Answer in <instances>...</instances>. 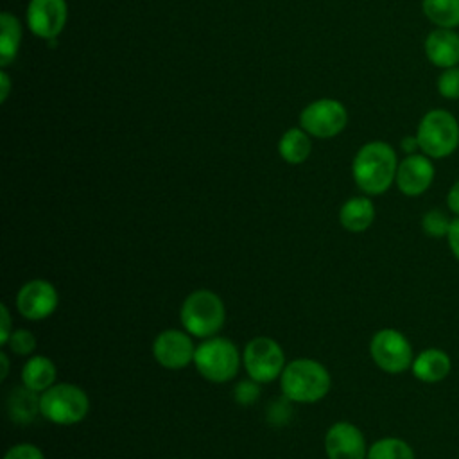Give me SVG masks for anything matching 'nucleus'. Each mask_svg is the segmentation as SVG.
Masks as SVG:
<instances>
[{
    "label": "nucleus",
    "instance_id": "obj_28",
    "mask_svg": "<svg viewBox=\"0 0 459 459\" xmlns=\"http://www.w3.org/2000/svg\"><path fill=\"white\" fill-rule=\"evenodd\" d=\"M4 459H45V455L38 446L29 445V443H20V445L11 446L5 452Z\"/></svg>",
    "mask_w": 459,
    "mask_h": 459
},
{
    "label": "nucleus",
    "instance_id": "obj_31",
    "mask_svg": "<svg viewBox=\"0 0 459 459\" xmlns=\"http://www.w3.org/2000/svg\"><path fill=\"white\" fill-rule=\"evenodd\" d=\"M446 206L452 213H455L459 217V179L450 186V190L446 194Z\"/></svg>",
    "mask_w": 459,
    "mask_h": 459
},
{
    "label": "nucleus",
    "instance_id": "obj_25",
    "mask_svg": "<svg viewBox=\"0 0 459 459\" xmlns=\"http://www.w3.org/2000/svg\"><path fill=\"white\" fill-rule=\"evenodd\" d=\"M437 93L443 99L457 100L459 99V66L445 68L437 77Z\"/></svg>",
    "mask_w": 459,
    "mask_h": 459
},
{
    "label": "nucleus",
    "instance_id": "obj_17",
    "mask_svg": "<svg viewBox=\"0 0 459 459\" xmlns=\"http://www.w3.org/2000/svg\"><path fill=\"white\" fill-rule=\"evenodd\" d=\"M375 221V206L369 197H351L339 210V222L351 233L368 230Z\"/></svg>",
    "mask_w": 459,
    "mask_h": 459
},
{
    "label": "nucleus",
    "instance_id": "obj_6",
    "mask_svg": "<svg viewBox=\"0 0 459 459\" xmlns=\"http://www.w3.org/2000/svg\"><path fill=\"white\" fill-rule=\"evenodd\" d=\"M90 409L86 393L74 384H54L39 396L43 418L57 425L79 423Z\"/></svg>",
    "mask_w": 459,
    "mask_h": 459
},
{
    "label": "nucleus",
    "instance_id": "obj_20",
    "mask_svg": "<svg viewBox=\"0 0 459 459\" xmlns=\"http://www.w3.org/2000/svg\"><path fill=\"white\" fill-rule=\"evenodd\" d=\"M22 25L18 18L7 11L0 14V66L11 65L20 50Z\"/></svg>",
    "mask_w": 459,
    "mask_h": 459
},
{
    "label": "nucleus",
    "instance_id": "obj_1",
    "mask_svg": "<svg viewBox=\"0 0 459 459\" xmlns=\"http://www.w3.org/2000/svg\"><path fill=\"white\" fill-rule=\"evenodd\" d=\"M398 158L394 149L382 140L364 143L351 163L355 185L368 195H380L394 183Z\"/></svg>",
    "mask_w": 459,
    "mask_h": 459
},
{
    "label": "nucleus",
    "instance_id": "obj_11",
    "mask_svg": "<svg viewBox=\"0 0 459 459\" xmlns=\"http://www.w3.org/2000/svg\"><path fill=\"white\" fill-rule=\"evenodd\" d=\"M436 169L432 158L425 156L423 152L407 154L396 169L394 183L398 190L407 197H418L427 192L434 181Z\"/></svg>",
    "mask_w": 459,
    "mask_h": 459
},
{
    "label": "nucleus",
    "instance_id": "obj_33",
    "mask_svg": "<svg viewBox=\"0 0 459 459\" xmlns=\"http://www.w3.org/2000/svg\"><path fill=\"white\" fill-rule=\"evenodd\" d=\"M402 149L407 152V154H414L418 149H420V145H418V138H416V134L414 136H405L403 140H402Z\"/></svg>",
    "mask_w": 459,
    "mask_h": 459
},
{
    "label": "nucleus",
    "instance_id": "obj_2",
    "mask_svg": "<svg viewBox=\"0 0 459 459\" xmlns=\"http://www.w3.org/2000/svg\"><path fill=\"white\" fill-rule=\"evenodd\" d=\"M330 385V373L321 362L312 359H296L280 375L281 393L290 402L314 403L326 396Z\"/></svg>",
    "mask_w": 459,
    "mask_h": 459
},
{
    "label": "nucleus",
    "instance_id": "obj_34",
    "mask_svg": "<svg viewBox=\"0 0 459 459\" xmlns=\"http://www.w3.org/2000/svg\"><path fill=\"white\" fill-rule=\"evenodd\" d=\"M0 359H2V378L7 377V371H9V359H7V353L2 351L0 353Z\"/></svg>",
    "mask_w": 459,
    "mask_h": 459
},
{
    "label": "nucleus",
    "instance_id": "obj_19",
    "mask_svg": "<svg viewBox=\"0 0 459 459\" xmlns=\"http://www.w3.org/2000/svg\"><path fill=\"white\" fill-rule=\"evenodd\" d=\"M9 418L20 425L30 423L39 411V396L29 387H16L7 396Z\"/></svg>",
    "mask_w": 459,
    "mask_h": 459
},
{
    "label": "nucleus",
    "instance_id": "obj_29",
    "mask_svg": "<svg viewBox=\"0 0 459 459\" xmlns=\"http://www.w3.org/2000/svg\"><path fill=\"white\" fill-rule=\"evenodd\" d=\"M446 242H448V247H450L452 255H454L455 260L459 262V217L452 219L448 235H446Z\"/></svg>",
    "mask_w": 459,
    "mask_h": 459
},
{
    "label": "nucleus",
    "instance_id": "obj_21",
    "mask_svg": "<svg viewBox=\"0 0 459 459\" xmlns=\"http://www.w3.org/2000/svg\"><path fill=\"white\" fill-rule=\"evenodd\" d=\"M310 151H312V142L308 138V133L303 131L301 127L287 129L278 142L280 156L290 165L303 163L310 156Z\"/></svg>",
    "mask_w": 459,
    "mask_h": 459
},
{
    "label": "nucleus",
    "instance_id": "obj_7",
    "mask_svg": "<svg viewBox=\"0 0 459 459\" xmlns=\"http://www.w3.org/2000/svg\"><path fill=\"white\" fill-rule=\"evenodd\" d=\"M369 353L373 362L385 373H403L411 369L414 355L409 339L394 330L382 328L378 330L369 342Z\"/></svg>",
    "mask_w": 459,
    "mask_h": 459
},
{
    "label": "nucleus",
    "instance_id": "obj_27",
    "mask_svg": "<svg viewBox=\"0 0 459 459\" xmlns=\"http://www.w3.org/2000/svg\"><path fill=\"white\" fill-rule=\"evenodd\" d=\"M260 394V387H258V382H255L253 378L249 380H240L235 389H233V396H235V402L240 403V405H251L256 402Z\"/></svg>",
    "mask_w": 459,
    "mask_h": 459
},
{
    "label": "nucleus",
    "instance_id": "obj_13",
    "mask_svg": "<svg viewBox=\"0 0 459 459\" xmlns=\"http://www.w3.org/2000/svg\"><path fill=\"white\" fill-rule=\"evenodd\" d=\"M325 452L328 459H366L364 434L350 421H337L326 430Z\"/></svg>",
    "mask_w": 459,
    "mask_h": 459
},
{
    "label": "nucleus",
    "instance_id": "obj_9",
    "mask_svg": "<svg viewBox=\"0 0 459 459\" xmlns=\"http://www.w3.org/2000/svg\"><path fill=\"white\" fill-rule=\"evenodd\" d=\"M301 129L316 138H332L348 124L346 108L335 99H319L310 102L299 115Z\"/></svg>",
    "mask_w": 459,
    "mask_h": 459
},
{
    "label": "nucleus",
    "instance_id": "obj_24",
    "mask_svg": "<svg viewBox=\"0 0 459 459\" xmlns=\"http://www.w3.org/2000/svg\"><path fill=\"white\" fill-rule=\"evenodd\" d=\"M450 224H452V219L448 217L446 212L439 208H430L421 217V230L430 238H446Z\"/></svg>",
    "mask_w": 459,
    "mask_h": 459
},
{
    "label": "nucleus",
    "instance_id": "obj_12",
    "mask_svg": "<svg viewBox=\"0 0 459 459\" xmlns=\"http://www.w3.org/2000/svg\"><path fill=\"white\" fill-rule=\"evenodd\" d=\"M57 290L47 280H30L16 294L18 312L30 321H39L48 317L57 307Z\"/></svg>",
    "mask_w": 459,
    "mask_h": 459
},
{
    "label": "nucleus",
    "instance_id": "obj_3",
    "mask_svg": "<svg viewBox=\"0 0 459 459\" xmlns=\"http://www.w3.org/2000/svg\"><path fill=\"white\" fill-rule=\"evenodd\" d=\"M416 138L425 156L432 160L448 158L459 147V122L448 109L434 108L421 117Z\"/></svg>",
    "mask_w": 459,
    "mask_h": 459
},
{
    "label": "nucleus",
    "instance_id": "obj_15",
    "mask_svg": "<svg viewBox=\"0 0 459 459\" xmlns=\"http://www.w3.org/2000/svg\"><path fill=\"white\" fill-rule=\"evenodd\" d=\"M423 52L436 68H452L459 65V34L455 29L436 27L423 41Z\"/></svg>",
    "mask_w": 459,
    "mask_h": 459
},
{
    "label": "nucleus",
    "instance_id": "obj_18",
    "mask_svg": "<svg viewBox=\"0 0 459 459\" xmlns=\"http://www.w3.org/2000/svg\"><path fill=\"white\" fill-rule=\"evenodd\" d=\"M56 364L43 355L30 357L22 369V382L34 393H43L56 382Z\"/></svg>",
    "mask_w": 459,
    "mask_h": 459
},
{
    "label": "nucleus",
    "instance_id": "obj_23",
    "mask_svg": "<svg viewBox=\"0 0 459 459\" xmlns=\"http://www.w3.org/2000/svg\"><path fill=\"white\" fill-rule=\"evenodd\" d=\"M366 459H414V450L400 437H382L368 448Z\"/></svg>",
    "mask_w": 459,
    "mask_h": 459
},
{
    "label": "nucleus",
    "instance_id": "obj_30",
    "mask_svg": "<svg viewBox=\"0 0 459 459\" xmlns=\"http://www.w3.org/2000/svg\"><path fill=\"white\" fill-rule=\"evenodd\" d=\"M0 314H2V323H0V344L5 346L11 333H13V328H11V316H9V308L2 303L0 305Z\"/></svg>",
    "mask_w": 459,
    "mask_h": 459
},
{
    "label": "nucleus",
    "instance_id": "obj_26",
    "mask_svg": "<svg viewBox=\"0 0 459 459\" xmlns=\"http://www.w3.org/2000/svg\"><path fill=\"white\" fill-rule=\"evenodd\" d=\"M7 346L13 353L16 355H30L36 350V337L32 335V332L20 328V330H13Z\"/></svg>",
    "mask_w": 459,
    "mask_h": 459
},
{
    "label": "nucleus",
    "instance_id": "obj_4",
    "mask_svg": "<svg viewBox=\"0 0 459 459\" xmlns=\"http://www.w3.org/2000/svg\"><path fill=\"white\" fill-rule=\"evenodd\" d=\"M181 325L190 335L208 339L215 335L226 319L222 299L206 289L194 290L181 305Z\"/></svg>",
    "mask_w": 459,
    "mask_h": 459
},
{
    "label": "nucleus",
    "instance_id": "obj_14",
    "mask_svg": "<svg viewBox=\"0 0 459 459\" xmlns=\"http://www.w3.org/2000/svg\"><path fill=\"white\" fill-rule=\"evenodd\" d=\"M194 353L192 339L179 330H165L152 342V355L165 369H183L194 360Z\"/></svg>",
    "mask_w": 459,
    "mask_h": 459
},
{
    "label": "nucleus",
    "instance_id": "obj_16",
    "mask_svg": "<svg viewBox=\"0 0 459 459\" xmlns=\"http://www.w3.org/2000/svg\"><path fill=\"white\" fill-rule=\"evenodd\" d=\"M411 371L420 382L437 384L450 375L452 359L441 348H427L414 357Z\"/></svg>",
    "mask_w": 459,
    "mask_h": 459
},
{
    "label": "nucleus",
    "instance_id": "obj_10",
    "mask_svg": "<svg viewBox=\"0 0 459 459\" xmlns=\"http://www.w3.org/2000/svg\"><path fill=\"white\" fill-rule=\"evenodd\" d=\"M66 0H30L27 5L29 29L41 39L57 38L66 25Z\"/></svg>",
    "mask_w": 459,
    "mask_h": 459
},
{
    "label": "nucleus",
    "instance_id": "obj_8",
    "mask_svg": "<svg viewBox=\"0 0 459 459\" xmlns=\"http://www.w3.org/2000/svg\"><path fill=\"white\" fill-rule=\"evenodd\" d=\"M244 368L258 384H267L281 375L285 368V355L280 344L271 337H255L246 344Z\"/></svg>",
    "mask_w": 459,
    "mask_h": 459
},
{
    "label": "nucleus",
    "instance_id": "obj_32",
    "mask_svg": "<svg viewBox=\"0 0 459 459\" xmlns=\"http://www.w3.org/2000/svg\"><path fill=\"white\" fill-rule=\"evenodd\" d=\"M11 91V79L5 70L0 72V102H5Z\"/></svg>",
    "mask_w": 459,
    "mask_h": 459
},
{
    "label": "nucleus",
    "instance_id": "obj_5",
    "mask_svg": "<svg viewBox=\"0 0 459 459\" xmlns=\"http://www.w3.org/2000/svg\"><path fill=\"white\" fill-rule=\"evenodd\" d=\"M194 364L201 377L222 384L237 375L240 353L231 341L224 337H208L195 348Z\"/></svg>",
    "mask_w": 459,
    "mask_h": 459
},
{
    "label": "nucleus",
    "instance_id": "obj_22",
    "mask_svg": "<svg viewBox=\"0 0 459 459\" xmlns=\"http://www.w3.org/2000/svg\"><path fill=\"white\" fill-rule=\"evenodd\" d=\"M421 9L427 20L436 27H459V0H421Z\"/></svg>",
    "mask_w": 459,
    "mask_h": 459
}]
</instances>
